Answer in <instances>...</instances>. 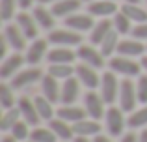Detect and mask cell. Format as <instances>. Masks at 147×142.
<instances>
[{
    "mask_svg": "<svg viewBox=\"0 0 147 142\" xmlns=\"http://www.w3.org/2000/svg\"><path fill=\"white\" fill-rule=\"evenodd\" d=\"M47 73L58 80H67L71 77H75L76 67H73V64H50Z\"/></svg>",
    "mask_w": 147,
    "mask_h": 142,
    "instance_id": "4dcf8cb0",
    "label": "cell"
},
{
    "mask_svg": "<svg viewBox=\"0 0 147 142\" xmlns=\"http://www.w3.org/2000/svg\"><path fill=\"white\" fill-rule=\"evenodd\" d=\"M93 142H114V140H112L110 135H102V133H100V135L93 137Z\"/></svg>",
    "mask_w": 147,
    "mask_h": 142,
    "instance_id": "b9f144b4",
    "label": "cell"
},
{
    "mask_svg": "<svg viewBox=\"0 0 147 142\" xmlns=\"http://www.w3.org/2000/svg\"><path fill=\"white\" fill-rule=\"evenodd\" d=\"M32 15H34V19H36V22L39 24V28H43V30H54V24H56V15L52 13V10H47L45 6H36L34 7V11H32Z\"/></svg>",
    "mask_w": 147,
    "mask_h": 142,
    "instance_id": "603a6c76",
    "label": "cell"
},
{
    "mask_svg": "<svg viewBox=\"0 0 147 142\" xmlns=\"http://www.w3.org/2000/svg\"><path fill=\"white\" fill-rule=\"evenodd\" d=\"M117 101H119V107H121L123 112H129V114H130L132 110H136V105H138L136 82H132L130 79L121 80V84H119Z\"/></svg>",
    "mask_w": 147,
    "mask_h": 142,
    "instance_id": "5b68a950",
    "label": "cell"
},
{
    "mask_svg": "<svg viewBox=\"0 0 147 142\" xmlns=\"http://www.w3.org/2000/svg\"><path fill=\"white\" fill-rule=\"evenodd\" d=\"M78 94H80V80L76 79V77H71V79L63 80V84H61V92H60L61 105H75Z\"/></svg>",
    "mask_w": 147,
    "mask_h": 142,
    "instance_id": "ac0fdd59",
    "label": "cell"
},
{
    "mask_svg": "<svg viewBox=\"0 0 147 142\" xmlns=\"http://www.w3.org/2000/svg\"><path fill=\"white\" fill-rule=\"evenodd\" d=\"M125 127L127 125V118L123 116L121 107H114L110 105L106 109V114H104V129L110 137H123L125 135Z\"/></svg>",
    "mask_w": 147,
    "mask_h": 142,
    "instance_id": "6da1fadb",
    "label": "cell"
},
{
    "mask_svg": "<svg viewBox=\"0 0 147 142\" xmlns=\"http://www.w3.org/2000/svg\"><path fill=\"white\" fill-rule=\"evenodd\" d=\"M41 92H43V95L49 99V101L52 103H58L60 101V84H58V79H54L52 75H43V79H41Z\"/></svg>",
    "mask_w": 147,
    "mask_h": 142,
    "instance_id": "d4e9b609",
    "label": "cell"
},
{
    "mask_svg": "<svg viewBox=\"0 0 147 142\" xmlns=\"http://www.w3.org/2000/svg\"><path fill=\"white\" fill-rule=\"evenodd\" d=\"M19 120H21V110H19V107H13V109L4 110L2 118H0V131H4V133L11 131L13 125L17 124Z\"/></svg>",
    "mask_w": 147,
    "mask_h": 142,
    "instance_id": "1f68e13d",
    "label": "cell"
},
{
    "mask_svg": "<svg viewBox=\"0 0 147 142\" xmlns=\"http://www.w3.org/2000/svg\"><path fill=\"white\" fill-rule=\"evenodd\" d=\"M84 109L88 112V118H93V120H100L106 114L104 109V99L102 95L97 94L95 90H88L84 95Z\"/></svg>",
    "mask_w": 147,
    "mask_h": 142,
    "instance_id": "52a82bcc",
    "label": "cell"
},
{
    "mask_svg": "<svg viewBox=\"0 0 147 142\" xmlns=\"http://www.w3.org/2000/svg\"><path fill=\"white\" fill-rule=\"evenodd\" d=\"M56 116L75 125L76 122L88 118V112H86V109H82V107H76V105H61L60 109L56 110Z\"/></svg>",
    "mask_w": 147,
    "mask_h": 142,
    "instance_id": "44dd1931",
    "label": "cell"
},
{
    "mask_svg": "<svg viewBox=\"0 0 147 142\" xmlns=\"http://www.w3.org/2000/svg\"><path fill=\"white\" fill-rule=\"evenodd\" d=\"M119 142H138V135L134 131H129L123 137H119Z\"/></svg>",
    "mask_w": 147,
    "mask_h": 142,
    "instance_id": "ab89813d",
    "label": "cell"
},
{
    "mask_svg": "<svg viewBox=\"0 0 147 142\" xmlns=\"http://www.w3.org/2000/svg\"><path fill=\"white\" fill-rule=\"evenodd\" d=\"M65 26L71 30H75V32H90L91 28L95 26V21H93V15L90 13H73L71 17L65 19Z\"/></svg>",
    "mask_w": 147,
    "mask_h": 142,
    "instance_id": "9a60e30c",
    "label": "cell"
},
{
    "mask_svg": "<svg viewBox=\"0 0 147 142\" xmlns=\"http://www.w3.org/2000/svg\"><path fill=\"white\" fill-rule=\"evenodd\" d=\"M147 51V47L144 45V41L140 39H121L117 47V54L119 56H129V58H140L144 56V52Z\"/></svg>",
    "mask_w": 147,
    "mask_h": 142,
    "instance_id": "e0dca14e",
    "label": "cell"
},
{
    "mask_svg": "<svg viewBox=\"0 0 147 142\" xmlns=\"http://www.w3.org/2000/svg\"><path fill=\"white\" fill-rule=\"evenodd\" d=\"M2 36L6 37V41L9 43V47L13 49L15 52L26 51V36L22 34V30L17 26V22H13V24H6Z\"/></svg>",
    "mask_w": 147,
    "mask_h": 142,
    "instance_id": "8fae6325",
    "label": "cell"
},
{
    "mask_svg": "<svg viewBox=\"0 0 147 142\" xmlns=\"http://www.w3.org/2000/svg\"><path fill=\"white\" fill-rule=\"evenodd\" d=\"M119 80H117V75L114 71H104L100 75V86H99V94L102 95L104 103L106 105H114L117 101V95H119Z\"/></svg>",
    "mask_w": 147,
    "mask_h": 142,
    "instance_id": "3957f363",
    "label": "cell"
},
{
    "mask_svg": "<svg viewBox=\"0 0 147 142\" xmlns=\"http://www.w3.org/2000/svg\"><path fill=\"white\" fill-rule=\"evenodd\" d=\"M138 142H147V127L140 131V135H138Z\"/></svg>",
    "mask_w": 147,
    "mask_h": 142,
    "instance_id": "ee69618b",
    "label": "cell"
},
{
    "mask_svg": "<svg viewBox=\"0 0 147 142\" xmlns=\"http://www.w3.org/2000/svg\"><path fill=\"white\" fill-rule=\"evenodd\" d=\"M30 140L32 142H58V137L54 135V131L49 127H36L30 133Z\"/></svg>",
    "mask_w": 147,
    "mask_h": 142,
    "instance_id": "e575fe53",
    "label": "cell"
},
{
    "mask_svg": "<svg viewBox=\"0 0 147 142\" xmlns=\"http://www.w3.org/2000/svg\"><path fill=\"white\" fill-rule=\"evenodd\" d=\"M84 2H88V4H90V2H93V0H84Z\"/></svg>",
    "mask_w": 147,
    "mask_h": 142,
    "instance_id": "681fc988",
    "label": "cell"
},
{
    "mask_svg": "<svg viewBox=\"0 0 147 142\" xmlns=\"http://www.w3.org/2000/svg\"><path fill=\"white\" fill-rule=\"evenodd\" d=\"M30 142H32V140H30Z\"/></svg>",
    "mask_w": 147,
    "mask_h": 142,
    "instance_id": "816d5d0a",
    "label": "cell"
},
{
    "mask_svg": "<svg viewBox=\"0 0 147 142\" xmlns=\"http://www.w3.org/2000/svg\"><path fill=\"white\" fill-rule=\"evenodd\" d=\"M112 2H115V0H112Z\"/></svg>",
    "mask_w": 147,
    "mask_h": 142,
    "instance_id": "f907efd6",
    "label": "cell"
},
{
    "mask_svg": "<svg viewBox=\"0 0 147 142\" xmlns=\"http://www.w3.org/2000/svg\"><path fill=\"white\" fill-rule=\"evenodd\" d=\"M117 47H119V34L115 32V30H112L102 39V43L99 45V49L104 54V58H112L114 54H117Z\"/></svg>",
    "mask_w": 147,
    "mask_h": 142,
    "instance_id": "f1b7e54d",
    "label": "cell"
},
{
    "mask_svg": "<svg viewBox=\"0 0 147 142\" xmlns=\"http://www.w3.org/2000/svg\"><path fill=\"white\" fill-rule=\"evenodd\" d=\"M17 107H19V110H21L22 120H24L28 125H32V127H37V124L41 122V118H39V112H37V109H36V103L30 101L28 97H19Z\"/></svg>",
    "mask_w": 147,
    "mask_h": 142,
    "instance_id": "2e32d148",
    "label": "cell"
},
{
    "mask_svg": "<svg viewBox=\"0 0 147 142\" xmlns=\"http://www.w3.org/2000/svg\"><path fill=\"white\" fill-rule=\"evenodd\" d=\"M117 4L112 0H93L88 4V13L99 19H110L117 13Z\"/></svg>",
    "mask_w": 147,
    "mask_h": 142,
    "instance_id": "7c38bea8",
    "label": "cell"
},
{
    "mask_svg": "<svg viewBox=\"0 0 147 142\" xmlns=\"http://www.w3.org/2000/svg\"><path fill=\"white\" fill-rule=\"evenodd\" d=\"M49 39H34L32 43L26 47V52H24V58L30 66H37L43 58H47L49 54Z\"/></svg>",
    "mask_w": 147,
    "mask_h": 142,
    "instance_id": "ba28073f",
    "label": "cell"
},
{
    "mask_svg": "<svg viewBox=\"0 0 147 142\" xmlns=\"http://www.w3.org/2000/svg\"><path fill=\"white\" fill-rule=\"evenodd\" d=\"M9 133H11V135H13L19 142H26V140L30 139V133H32V131H30V125L21 118V120H19L17 124L13 125V129H11Z\"/></svg>",
    "mask_w": 147,
    "mask_h": 142,
    "instance_id": "8d00e7d4",
    "label": "cell"
},
{
    "mask_svg": "<svg viewBox=\"0 0 147 142\" xmlns=\"http://www.w3.org/2000/svg\"><path fill=\"white\" fill-rule=\"evenodd\" d=\"M76 58L80 60V64H86V66H91L95 69L99 67H104V54L100 52L99 47L95 45H80L76 49Z\"/></svg>",
    "mask_w": 147,
    "mask_h": 142,
    "instance_id": "8992f818",
    "label": "cell"
},
{
    "mask_svg": "<svg viewBox=\"0 0 147 142\" xmlns=\"http://www.w3.org/2000/svg\"><path fill=\"white\" fill-rule=\"evenodd\" d=\"M112 30H114L112 19H100V21H97L95 26L90 30V43L95 45V47H99V45L102 43V39L112 32Z\"/></svg>",
    "mask_w": 147,
    "mask_h": 142,
    "instance_id": "ffe728a7",
    "label": "cell"
},
{
    "mask_svg": "<svg viewBox=\"0 0 147 142\" xmlns=\"http://www.w3.org/2000/svg\"><path fill=\"white\" fill-rule=\"evenodd\" d=\"M17 2H19V7L22 11H26L30 7H34V2H37V0H17Z\"/></svg>",
    "mask_w": 147,
    "mask_h": 142,
    "instance_id": "60d3db41",
    "label": "cell"
},
{
    "mask_svg": "<svg viewBox=\"0 0 147 142\" xmlns=\"http://www.w3.org/2000/svg\"><path fill=\"white\" fill-rule=\"evenodd\" d=\"M130 34H132V37H136V39H140V41H147V22L136 24Z\"/></svg>",
    "mask_w": 147,
    "mask_h": 142,
    "instance_id": "f35d334b",
    "label": "cell"
},
{
    "mask_svg": "<svg viewBox=\"0 0 147 142\" xmlns=\"http://www.w3.org/2000/svg\"><path fill=\"white\" fill-rule=\"evenodd\" d=\"M73 142H93V139H88V137H75Z\"/></svg>",
    "mask_w": 147,
    "mask_h": 142,
    "instance_id": "f6af8a7d",
    "label": "cell"
},
{
    "mask_svg": "<svg viewBox=\"0 0 147 142\" xmlns=\"http://www.w3.org/2000/svg\"><path fill=\"white\" fill-rule=\"evenodd\" d=\"M121 11H123V13H125L132 22H136V24L147 22V11L140 6V4H127V2H125V4L121 6Z\"/></svg>",
    "mask_w": 147,
    "mask_h": 142,
    "instance_id": "83f0119b",
    "label": "cell"
},
{
    "mask_svg": "<svg viewBox=\"0 0 147 142\" xmlns=\"http://www.w3.org/2000/svg\"><path fill=\"white\" fill-rule=\"evenodd\" d=\"M49 127L54 131V135L58 137V140H73L75 139V129H73V124H69V122L61 120V118H52V120L49 122Z\"/></svg>",
    "mask_w": 147,
    "mask_h": 142,
    "instance_id": "7402d4cb",
    "label": "cell"
},
{
    "mask_svg": "<svg viewBox=\"0 0 147 142\" xmlns=\"http://www.w3.org/2000/svg\"><path fill=\"white\" fill-rule=\"evenodd\" d=\"M15 22H17V26L22 30V34L26 36V39H30V41L37 39V34H39V24L36 22L34 15L26 13V11H21V13L15 15Z\"/></svg>",
    "mask_w": 147,
    "mask_h": 142,
    "instance_id": "4fadbf2b",
    "label": "cell"
},
{
    "mask_svg": "<svg viewBox=\"0 0 147 142\" xmlns=\"http://www.w3.org/2000/svg\"><path fill=\"white\" fill-rule=\"evenodd\" d=\"M76 58V52L71 47H52L47 54L49 64H73Z\"/></svg>",
    "mask_w": 147,
    "mask_h": 142,
    "instance_id": "cb8c5ba5",
    "label": "cell"
},
{
    "mask_svg": "<svg viewBox=\"0 0 147 142\" xmlns=\"http://www.w3.org/2000/svg\"><path fill=\"white\" fill-rule=\"evenodd\" d=\"M34 103H36V109H37V112H39L41 122H50L54 118L56 110H54V107H52V101H49L45 95H37V97L34 99Z\"/></svg>",
    "mask_w": 147,
    "mask_h": 142,
    "instance_id": "f546056e",
    "label": "cell"
},
{
    "mask_svg": "<svg viewBox=\"0 0 147 142\" xmlns=\"http://www.w3.org/2000/svg\"><path fill=\"white\" fill-rule=\"evenodd\" d=\"M19 7L17 0H0V19L2 21H11L15 17V10Z\"/></svg>",
    "mask_w": 147,
    "mask_h": 142,
    "instance_id": "d590c367",
    "label": "cell"
},
{
    "mask_svg": "<svg viewBox=\"0 0 147 142\" xmlns=\"http://www.w3.org/2000/svg\"><path fill=\"white\" fill-rule=\"evenodd\" d=\"M41 79H43L41 69H37V67H26V69H21L13 79H11V86L13 88L32 86L34 82H41Z\"/></svg>",
    "mask_w": 147,
    "mask_h": 142,
    "instance_id": "5bb4252c",
    "label": "cell"
},
{
    "mask_svg": "<svg viewBox=\"0 0 147 142\" xmlns=\"http://www.w3.org/2000/svg\"><path fill=\"white\" fill-rule=\"evenodd\" d=\"M13 90H15V88L11 86V84H2V86H0V105H2L4 110L17 107V105H15V103H17V97H15Z\"/></svg>",
    "mask_w": 147,
    "mask_h": 142,
    "instance_id": "d6a6232c",
    "label": "cell"
},
{
    "mask_svg": "<svg viewBox=\"0 0 147 142\" xmlns=\"http://www.w3.org/2000/svg\"><path fill=\"white\" fill-rule=\"evenodd\" d=\"M76 79L80 80V84L82 86H86L88 90H97L100 86V77L95 67L91 66H86V64H78L76 66Z\"/></svg>",
    "mask_w": 147,
    "mask_h": 142,
    "instance_id": "30bf717a",
    "label": "cell"
},
{
    "mask_svg": "<svg viewBox=\"0 0 147 142\" xmlns=\"http://www.w3.org/2000/svg\"><path fill=\"white\" fill-rule=\"evenodd\" d=\"M24 62H26V58L21 52H13V54L2 58V64H0V77H2V79H13V77L21 71V67H22Z\"/></svg>",
    "mask_w": 147,
    "mask_h": 142,
    "instance_id": "9c48e42d",
    "label": "cell"
},
{
    "mask_svg": "<svg viewBox=\"0 0 147 142\" xmlns=\"http://www.w3.org/2000/svg\"><path fill=\"white\" fill-rule=\"evenodd\" d=\"M145 2H147V0H145Z\"/></svg>",
    "mask_w": 147,
    "mask_h": 142,
    "instance_id": "f5cc1de1",
    "label": "cell"
},
{
    "mask_svg": "<svg viewBox=\"0 0 147 142\" xmlns=\"http://www.w3.org/2000/svg\"><path fill=\"white\" fill-rule=\"evenodd\" d=\"M49 43H52L54 47H80L82 43V37L78 32L71 28H54L49 32Z\"/></svg>",
    "mask_w": 147,
    "mask_h": 142,
    "instance_id": "277c9868",
    "label": "cell"
},
{
    "mask_svg": "<svg viewBox=\"0 0 147 142\" xmlns=\"http://www.w3.org/2000/svg\"><path fill=\"white\" fill-rule=\"evenodd\" d=\"M140 62H142V67H144V71L147 73V56H142Z\"/></svg>",
    "mask_w": 147,
    "mask_h": 142,
    "instance_id": "7dc6e473",
    "label": "cell"
},
{
    "mask_svg": "<svg viewBox=\"0 0 147 142\" xmlns=\"http://www.w3.org/2000/svg\"><path fill=\"white\" fill-rule=\"evenodd\" d=\"M73 129H75V137H88V139H93L102 131L99 120H93V118H84V120L76 122Z\"/></svg>",
    "mask_w": 147,
    "mask_h": 142,
    "instance_id": "d6986e66",
    "label": "cell"
},
{
    "mask_svg": "<svg viewBox=\"0 0 147 142\" xmlns=\"http://www.w3.org/2000/svg\"><path fill=\"white\" fill-rule=\"evenodd\" d=\"M136 94H138V103L147 105V73L136 79Z\"/></svg>",
    "mask_w": 147,
    "mask_h": 142,
    "instance_id": "74e56055",
    "label": "cell"
},
{
    "mask_svg": "<svg viewBox=\"0 0 147 142\" xmlns=\"http://www.w3.org/2000/svg\"><path fill=\"white\" fill-rule=\"evenodd\" d=\"M110 69L115 73V75H123L127 79H132V77H140L142 75V62H136L134 58H129V56H112L110 62H108Z\"/></svg>",
    "mask_w": 147,
    "mask_h": 142,
    "instance_id": "7a4b0ae2",
    "label": "cell"
},
{
    "mask_svg": "<svg viewBox=\"0 0 147 142\" xmlns=\"http://www.w3.org/2000/svg\"><path fill=\"white\" fill-rule=\"evenodd\" d=\"M127 125L130 129H145L147 127V105H142L140 109L132 110L127 118Z\"/></svg>",
    "mask_w": 147,
    "mask_h": 142,
    "instance_id": "4316f807",
    "label": "cell"
},
{
    "mask_svg": "<svg viewBox=\"0 0 147 142\" xmlns=\"http://www.w3.org/2000/svg\"><path fill=\"white\" fill-rule=\"evenodd\" d=\"M58 0H37V4H41V6H47V4H56Z\"/></svg>",
    "mask_w": 147,
    "mask_h": 142,
    "instance_id": "bcb514c9",
    "label": "cell"
},
{
    "mask_svg": "<svg viewBox=\"0 0 147 142\" xmlns=\"http://www.w3.org/2000/svg\"><path fill=\"white\" fill-rule=\"evenodd\" d=\"M80 4H82V0H58L56 4H52L50 10H52V13L56 17L67 19L80 10Z\"/></svg>",
    "mask_w": 147,
    "mask_h": 142,
    "instance_id": "484cf974",
    "label": "cell"
},
{
    "mask_svg": "<svg viewBox=\"0 0 147 142\" xmlns=\"http://www.w3.org/2000/svg\"><path fill=\"white\" fill-rule=\"evenodd\" d=\"M112 22H114V30L117 34H129V32H132V21H130V19L127 17L121 10L112 17Z\"/></svg>",
    "mask_w": 147,
    "mask_h": 142,
    "instance_id": "836d02e7",
    "label": "cell"
},
{
    "mask_svg": "<svg viewBox=\"0 0 147 142\" xmlns=\"http://www.w3.org/2000/svg\"><path fill=\"white\" fill-rule=\"evenodd\" d=\"M125 2H127V4H140L142 0H125Z\"/></svg>",
    "mask_w": 147,
    "mask_h": 142,
    "instance_id": "c3c4849f",
    "label": "cell"
},
{
    "mask_svg": "<svg viewBox=\"0 0 147 142\" xmlns=\"http://www.w3.org/2000/svg\"><path fill=\"white\" fill-rule=\"evenodd\" d=\"M0 142H19V140L15 139V137L11 135V133H9V135H4L2 139H0Z\"/></svg>",
    "mask_w": 147,
    "mask_h": 142,
    "instance_id": "7bdbcfd3",
    "label": "cell"
}]
</instances>
